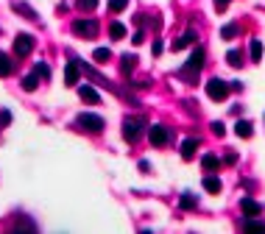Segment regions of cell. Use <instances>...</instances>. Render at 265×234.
I'll return each mask as SVG.
<instances>
[{
    "label": "cell",
    "mask_w": 265,
    "mask_h": 234,
    "mask_svg": "<svg viewBox=\"0 0 265 234\" xmlns=\"http://www.w3.org/2000/svg\"><path fill=\"white\" fill-rule=\"evenodd\" d=\"M134 67H137V56H134V53H126V56L120 59V70H123V76H129Z\"/></svg>",
    "instance_id": "obj_15"
},
{
    "label": "cell",
    "mask_w": 265,
    "mask_h": 234,
    "mask_svg": "<svg viewBox=\"0 0 265 234\" xmlns=\"http://www.w3.org/2000/svg\"><path fill=\"white\" fill-rule=\"evenodd\" d=\"M240 209H243L246 218H257V215L263 212V206H260L254 198H243V201H240Z\"/></svg>",
    "instance_id": "obj_9"
},
{
    "label": "cell",
    "mask_w": 265,
    "mask_h": 234,
    "mask_svg": "<svg viewBox=\"0 0 265 234\" xmlns=\"http://www.w3.org/2000/svg\"><path fill=\"white\" fill-rule=\"evenodd\" d=\"M221 36H223V39H234V36H237V25H223Z\"/></svg>",
    "instance_id": "obj_27"
},
{
    "label": "cell",
    "mask_w": 265,
    "mask_h": 234,
    "mask_svg": "<svg viewBox=\"0 0 265 234\" xmlns=\"http://www.w3.org/2000/svg\"><path fill=\"white\" fill-rule=\"evenodd\" d=\"M73 33H76V36H81V39H95V36H98V22L81 17V20L73 22Z\"/></svg>",
    "instance_id": "obj_3"
},
{
    "label": "cell",
    "mask_w": 265,
    "mask_h": 234,
    "mask_svg": "<svg viewBox=\"0 0 265 234\" xmlns=\"http://www.w3.org/2000/svg\"><path fill=\"white\" fill-rule=\"evenodd\" d=\"M143 128H145L143 117H126V123H123V140H126V142H137L140 134H143Z\"/></svg>",
    "instance_id": "obj_2"
},
{
    "label": "cell",
    "mask_w": 265,
    "mask_h": 234,
    "mask_svg": "<svg viewBox=\"0 0 265 234\" xmlns=\"http://www.w3.org/2000/svg\"><path fill=\"white\" fill-rule=\"evenodd\" d=\"M92 59H95L98 64H106V62L112 59V50H109V47H95V53H92Z\"/></svg>",
    "instance_id": "obj_17"
},
{
    "label": "cell",
    "mask_w": 265,
    "mask_h": 234,
    "mask_svg": "<svg viewBox=\"0 0 265 234\" xmlns=\"http://www.w3.org/2000/svg\"><path fill=\"white\" fill-rule=\"evenodd\" d=\"M201 165H204V170H207V173H215V170L221 167V159H218L215 154H207L204 159H201Z\"/></svg>",
    "instance_id": "obj_13"
},
{
    "label": "cell",
    "mask_w": 265,
    "mask_h": 234,
    "mask_svg": "<svg viewBox=\"0 0 265 234\" xmlns=\"http://www.w3.org/2000/svg\"><path fill=\"white\" fill-rule=\"evenodd\" d=\"M151 50H154V56H159V53H162V42L156 39V42H154V47H151Z\"/></svg>",
    "instance_id": "obj_35"
},
{
    "label": "cell",
    "mask_w": 265,
    "mask_h": 234,
    "mask_svg": "<svg viewBox=\"0 0 265 234\" xmlns=\"http://www.w3.org/2000/svg\"><path fill=\"white\" fill-rule=\"evenodd\" d=\"M204 189H207V192H212V195H218V192H221V178H215V176H207L204 178Z\"/></svg>",
    "instance_id": "obj_16"
},
{
    "label": "cell",
    "mask_w": 265,
    "mask_h": 234,
    "mask_svg": "<svg viewBox=\"0 0 265 234\" xmlns=\"http://www.w3.org/2000/svg\"><path fill=\"white\" fill-rule=\"evenodd\" d=\"M14 9L20 11V14H25L28 20H36V11H33L31 6H25V3H14Z\"/></svg>",
    "instance_id": "obj_23"
},
{
    "label": "cell",
    "mask_w": 265,
    "mask_h": 234,
    "mask_svg": "<svg viewBox=\"0 0 265 234\" xmlns=\"http://www.w3.org/2000/svg\"><path fill=\"white\" fill-rule=\"evenodd\" d=\"M229 3H232V0H215V9H218V11H223L226 6H229Z\"/></svg>",
    "instance_id": "obj_32"
},
{
    "label": "cell",
    "mask_w": 265,
    "mask_h": 234,
    "mask_svg": "<svg viewBox=\"0 0 265 234\" xmlns=\"http://www.w3.org/2000/svg\"><path fill=\"white\" fill-rule=\"evenodd\" d=\"M196 39H199V33H196L193 28H190V31L184 33V36H179V39H173V45H170V47H173V50H184V47H190V45L196 42Z\"/></svg>",
    "instance_id": "obj_8"
},
{
    "label": "cell",
    "mask_w": 265,
    "mask_h": 234,
    "mask_svg": "<svg viewBox=\"0 0 265 234\" xmlns=\"http://www.w3.org/2000/svg\"><path fill=\"white\" fill-rule=\"evenodd\" d=\"M78 11H92L95 6H98V0H76Z\"/></svg>",
    "instance_id": "obj_26"
},
{
    "label": "cell",
    "mask_w": 265,
    "mask_h": 234,
    "mask_svg": "<svg viewBox=\"0 0 265 234\" xmlns=\"http://www.w3.org/2000/svg\"><path fill=\"white\" fill-rule=\"evenodd\" d=\"M109 36L112 39H123V36H126V25H123V22H112L109 25Z\"/></svg>",
    "instance_id": "obj_19"
},
{
    "label": "cell",
    "mask_w": 265,
    "mask_h": 234,
    "mask_svg": "<svg viewBox=\"0 0 265 234\" xmlns=\"http://www.w3.org/2000/svg\"><path fill=\"white\" fill-rule=\"evenodd\" d=\"M143 39H145V33H143V31H137V33H134V39H132V42H134V45H140Z\"/></svg>",
    "instance_id": "obj_34"
},
{
    "label": "cell",
    "mask_w": 265,
    "mask_h": 234,
    "mask_svg": "<svg viewBox=\"0 0 265 234\" xmlns=\"http://www.w3.org/2000/svg\"><path fill=\"white\" fill-rule=\"evenodd\" d=\"M243 226H246V229H265L263 223H257V220H246Z\"/></svg>",
    "instance_id": "obj_31"
},
{
    "label": "cell",
    "mask_w": 265,
    "mask_h": 234,
    "mask_svg": "<svg viewBox=\"0 0 265 234\" xmlns=\"http://www.w3.org/2000/svg\"><path fill=\"white\" fill-rule=\"evenodd\" d=\"M223 162H226V165H234V162H237V154H232V151H229V154H226V159H223Z\"/></svg>",
    "instance_id": "obj_33"
},
{
    "label": "cell",
    "mask_w": 265,
    "mask_h": 234,
    "mask_svg": "<svg viewBox=\"0 0 265 234\" xmlns=\"http://www.w3.org/2000/svg\"><path fill=\"white\" fill-rule=\"evenodd\" d=\"M199 140H196V137H187V140H184V142H182V156H184V159H193V156H196V151H199Z\"/></svg>",
    "instance_id": "obj_11"
},
{
    "label": "cell",
    "mask_w": 265,
    "mask_h": 234,
    "mask_svg": "<svg viewBox=\"0 0 265 234\" xmlns=\"http://www.w3.org/2000/svg\"><path fill=\"white\" fill-rule=\"evenodd\" d=\"M78 125L84 128V131H92V134H98V131H103V117L100 114H78Z\"/></svg>",
    "instance_id": "obj_5"
},
{
    "label": "cell",
    "mask_w": 265,
    "mask_h": 234,
    "mask_svg": "<svg viewBox=\"0 0 265 234\" xmlns=\"http://www.w3.org/2000/svg\"><path fill=\"white\" fill-rule=\"evenodd\" d=\"M226 62H229V67H243V53L240 50H229L226 53Z\"/></svg>",
    "instance_id": "obj_20"
},
{
    "label": "cell",
    "mask_w": 265,
    "mask_h": 234,
    "mask_svg": "<svg viewBox=\"0 0 265 234\" xmlns=\"http://www.w3.org/2000/svg\"><path fill=\"white\" fill-rule=\"evenodd\" d=\"M260 59H263V42L251 39V62H260Z\"/></svg>",
    "instance_id": "obj_22"
},
{
    "label": "cell",
    "mask_w": 265,
    "mask_h": 234,
    "mask_svg": "<svg viewBox=\"0 0 265 234\" xmlns=\"http://www.w3.org/2000/svg\"><path fill=\"white\" fill-rule=\"evenodd\" d=\"M78 98L84 100V103H100V95H98V92H95L92 87H89V84L78 87Z\"/></svg>",
    "instance_id": "obj_10"
},
{
    "label": "cell",
    "mask_w": 265,
    "mask_h": 234,
    "mask_svg": "<svg viewBox=\"0 0 265 234\" xmlns=\"http://www.w3.org/2000/svg\"><path fill=\"white\" fill-rule=\"evenodd\" d=\"M234 131H237V137H251V123L248 120H237Z\"/></svg>",
    "instance_id": "obj_21"
},
{
    "label": "cell",
    "mask_w": 265,
    "mask_h": 234,
    "mask_svg": "<svg viewBox=\"0 0 265 234\" xmlns=\"http://www.w3.org/2000/svg\"><path fill=\"white\" fill-rule=\"evenodd\" d=\"M36 87H39V76H36V73H31V76L22 78V89H25V92H33Z\"/></svg>",
    "instance_id": "obj_18"
},
{
    "label": "cell",
    "mask_w": 265,
    "mask_h": 234,
    "mask_svg": "<svg viewBox=\"0 0 265 234\" xmlns=\"http://www.w3.org/2000/svg\"><path fill=\"white\" fill-rule=\"evenodd\" d=\"M229 84H226V81H223V78H210V81H207V95H210L212 100H226L229 98Z\"/></svg>",
    "instance_id": "obj_4"
},
{
    "label": "cell",
    "mask_w": 265,
    "mask_h": 234,
    "mask_svg": "<svg viewBox=\"0 0 265 234\" xmlns=\"http://www.w3.org/2000/svg\"><path fill=\"white\" fill-rule=\"evenodd\" d=\"M9 123H11V111L3 109V111H0V125H9Z\"/></svg>",
    "instance_id": "obj_29"
},
{
    "label": "cell",
    "mask_w": 265,
    "mask_h": 234,
    "mask_svg": "<svg viewBox=\"0 0 265 234\" xmlns=\"http://www.w3.org/2000/svg\"><path fill=\"white\" fill-rule=\"evenodd\" d=\"M212 131L218 134V137H223V134H226V128H223V123H212Z\"/></svg>",
    "instance_id": "obj_30"
},
{
    "label": "cell",
    "mask_w": 265,
    "mask_h": 234,
    "mask_svg": "<svg viewBox=\"0 0 265 234\" xmlns=\"http://www.w3.org/2000/svg\"><path fill=\"white\" fill-rule=\"evenodd\" d=\"M33 73L39 78H50V67L45 64V62H36V67H33Z\"/></svg>",
    "instance_id": "obj_25"
},
{
    "label": "cell",
    "mask_w": 265,
    "mask_h": 234,
    "mask_svg": "<svg viewBox=\"0 0 265 234\" xmlns=\"http://www.w3.org/2000/svg\"><path fill=\"white\" fill-rule=\"evenodd\" d=\"M65 84L67 87H76L78 84V62H70L65 67Z\"/></svg>",
    "instance_id": "obj_12"
},
{
    "label": "cell",
    "mask_w": 265,
    "mask_h": 234,
    "mask_svg": "<svg viewBox=\"0 0 265 234\" xmlns=\"http://www.w3.org/2000/svg\"><path fill=\"white\" fill-rule=\"evenodd\" d=\"M148 140H151V145H156V148H162V145H167V140H170V131H167L165 125H151L148 128Z\"/></svg>",
    "instance_id": "obj_7"
},
{
    "label": "cell",
    "mask_w": 265,
    "mask_h": 234,
    "mask_svg": "<svg viewBox=\"0 0 265 234\" xmlns=\"http://www.w3.org/2000/svg\"><path fill=\"white\" fill-rule=\"evenodd\" d=\"M193 206H199V201H196V195H190V192H184V195H182V209H193Z\"/></svg>",
    "instance_id": "obj_24"
},
{
    "label": "cell",
    "mask_w": 265,
    "mask_h": 234,
    "mask_svg": "<svg viewBox=\"0 0 265 234\" xmlns=\"http://www.w3.org/2000/svg\"><path fill=\"white\" fill-rule=\"evenodd\" d=\"M33 50V36L31 33H17V36H14V53L20 56H28Z\"/></svg>",
    "instance_id": "obj_6"
},
{
    "label": "cell",
    "mask_w": 265,
    "mask_h": 234,
    "mask_svg": "<svg viewBox=\"0 0 265 234\" xmlns=\"http://www.w3.org/2000/svg\"><path fill=\"white\" fill-rule=\"evenodd\" d=\"M14 73V62H11V56L9 53H0V76L6 78Z\"/></svg>",
    "instance_id": "obj_14"
},
{
    "label": "cell",
    "mask_w": 265,
    "mask_h": 234,
    "mask_svg": "<svg viewBox=\"0 0 265 234\" xmlns=\"http://www.w3.org/2000/svg\"><path fill=\"white\" fill-rule=\"evenodd\" d=\"M129 6V0H109V11H123Z\"/></svg>",
    "instance_id": "obj_28"
},
{
    "label": "cell",
    "mask_w": 265,
    "mask_h": 234,
    "mask_svg": "<svg viewBox=\"0 0 265 234\" xmlns=\"http://www.w3.org/2000/svg\"><path fill=\"white\" fill-rule=\"evenodd\" d=\"M201 67H204V47H193L190 59L184 62V67L179 70V78H184V81H196V76H199Z\"/></svg>",
    "instance_id": "obj_1"
}]
</instances>
